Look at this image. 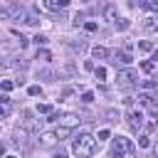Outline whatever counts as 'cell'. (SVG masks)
<instances>
[{"label": "cell", "instance_id": "cell-24", "mask_svg": "<svg viewBox=\"0 0 158 158\" xmlns=\"http://www.w3.org/2000/svg\"><path fill=\"white\" fill-rule=\"evenodd\" d=\"M94 74H96V79H99V81H104L109 72H106V67H96V69H94Z\"/></svg>", "mask_w": 158, "mask_h": 158}, {"label": "cell", "instance_id": "cell-7", "mask_svg": "<svg viewBox=\"0 0 158 158\" xmlns=\"http://www.w3.org/2000/svg\"><path fill=\"white\" fill-rule=\"evenodd\" d=\"M79 121H81V118H79L77 114H64V116H59V126H64V128H72V131L79 126Z\"/></svg>", "mask_w": 158, "mask_h": 158}, {"label": "cell", "instance_id": "cell-20", "mask_svg": "<svg viewBox=\"0 0 158 158\" xmlns=\"http://www.w3.org/2000/svg\"><path fill=\"white\" fill-rule=\"evenodd\" d=\"M37 59H42V62H49V59H52V52L42 47V49H37Z\"/></svg>", "mask_w": 158, "mask_h": 158}, {"label": "cell", "instance_id": "cell-9", "mask_svg": "<svg viewBox=\"0 0 158 158\" xmlns=\"http://www.w3.org/2000/svg\"><path fill=\"white\" fill-rule=\"evenodd\" d=\"M27 133H30V131H25L22 126H17V128H15V138H12V141H15L17 146H27Z\"/></svg>", "mask_w": 158, "mask_h": 158}, {"label": "cell", "instance_id": "cell-18", "mask_svg": "<svg viewBox=\"0 0 158 158\" xmlns=\"http://www.w3.org/2000/svg\"><path fill=\"white\" fill-rule=\"evenodd\" d=\"M12 86H15V81H12V79H2V81H0V91H2V94L12 91Z\"/></svg>", "mask_w": 158, "mask_h": 158}, {"label": "cell", "instance_id": "cell-30", "mask_svg": "<svg viewBox=\"0 0 158 158\" xmlns=\"http://www.w3.org/2000/svg\"><path fill=\"white\" fill-rule=\"evenodd\" d=\"M138 146H141V148H148V146H151V138H148L146 133H143V136H138Z\"/></svg>", "mask_w": 158, "mask_h": 158}, {"label": "cell", "instance_id": "cell-12", "mask_svg": "<svg viewBox=\"0 0 158 158\" xmlns=\"http://www.w3.org/2000/svg\"><path fill=\"white\" fill-rule=\"evenodd\" d=\"M101 12H104V17H106V20H111V22H116V20H118V12H116V7H114V5L101 7Z\"/></svg>", "mask_w": 158, "mask_h": 158}, {"label": "cell", "instance_id": "cell-5", "mask_svg": "<svg viewBox=\"0 0 158 158\" xmlns=\"http://www.w3.org/2000/svg\"><path fill=\"white\" fill-rule=\"evenodd\" d=\"M126 121H128L131 131H141V128H143V111H141V109H131L128 116H126Z\"/></svg>", "mask_w": 158, "mask_h": 158}, {"label": "cell", "instance_id": "cell-6", "mask_svg": "<svg viewBox=\"0 0 158 158\" xmlns=\"http://www.w3.org/2000/svg\"><path fill=\"white\" fill-rule=\"evenodd\" d=\"M57 141H59V138H57V133H54V131H42V133H40V138H37V143H40L42 148H52Z\"/></svg>", "mask_w": 158, "mask_h": 158}, {"label": "cell", "instance_id": "cell-13", "mask_svg": "<svg viewBox=\"0 0 158 158\" xmlns=\"http://www.w3.org/2000/svg\"><path fill=\"white\" fill-rule=\"evenodd\" d=\"M109 54H111V52H109L106 47H99V44H96V47H91V57H94V59H106Z\"/></svg>", "mask_w": 158, "mask_h": 158}, {"label": "cell", "instance_id": "cell-29", "mask_svg": "<svg viewBox=\"0 0 158 158\" xmlns=\"http://www.w3.org/2000/svg\"><path fill=\"white\" fill-rule=\"evenodd\" d=\"M52 111H54V109H52L49 104H40V106H37V114H52Z\"/></svg>", "mask_w": 158, "mask_h": 158}, {"label": "cell", "instance_id": "cell-38", "mask_svg": "<svg viewBox=\"0 0 158 158\" xmlns=\"http://www.w3.org/2000/svg\"><path fill=\"white\" fill-rule=\"evenodd\" d=\"M54 158H67V153H64V151H57V153H54Z\"/></svg>", "mask_w": 158, "mask_h": 158}, {"label": "cell", "instance_id": "cell-31", "mask_svg": "<svg viewBox=\"0 0 158 158\" xmlns=\"http://www.w3.org/2000/svg\"><path fill=\"white\" fill-rule=\"evenodd\" d=\"M143 27H146V30H156L158 25L153 22V17H146V22H143Z\"/></svg>", "mask_w": 158, "mask_h": 158}, {"label": "cell", "instance_id": "cell-10", "mask_svg": "<svg viewBox=\"0 0 158 158\" xmlns=\"http://www.w3.org/2000/svg\"><path fill=\"white\" fill-rule=\"evenodd\" d=\"M67 5H69V0H44L47 10H64Z\"/></svg>", "mask_w": 158, "mask_h": 158}, {"label": "cell", "instance_id": "cell-22", "mask_svg": "<svg viewBox=\"0 0 158 158\" xmlns=\"http://www.w3.org/2000/svg\"><path fill=\"white\" fill-rule=\"evenodd\" d=\"M32 42H35V44H37V49H40V47H44L49 40H47L44 35H35V37H32Z\"/></svg>", "mask_w": 158, "mask_h": 158}, {"label": "cell", "instance_id": "cell-21", "mask_svg": "<svg viewBox=\"0 0 158 158\" xmlns=\"http://www.w3.org/2000/svg\"><path fill=\"white\" fill-rule=\"evenodd\" d=\"M128 25H131V22H128L126 17H118V20L114 22V27H116V30H128Z\"/></svg>", "mask_w": 158, "mask_h": 158}, {"label": "cell", "instance_id": "cell-27", "mask_svg": "<svg viewBox=\"0 0 158 158\" xmlns=\"http://www.w3.org/2000/svg\"><path fill=\"white\" fill-rule=\"evenodd\" d=\"M81 101H84V104H91V101H94V91H89V89L81 91Z\"/></svg>", "mask_w": 158, "mask_h": 158}, {"label": "cell", "instance_id": "cell-40", "mask_svg": "<svg viewBox=\"0 0 158 158\" xmlns=\"http://www.w3.org/2000/svg\"><path fill=\"white\" fill-rule=\"evenodd\" d=\"M5 158H17V156H5Z\"/></svg>", "mask_w": 158, "mask_h": 158}, {"label": "cell", "instance_id": "cell-25", "mask_svg": "<svg viewBox=\"0 0 158 158\" xmlns=\"http://www.w3.org/2000/svg\"><path fill=\"white\" fill-rule=\"evenodd\" d=\"M54 133H57V138H59V141H62V138H67V136H69V133H72V128H64V126H59V128H57V131H54Z\"/></svg>", "mask_w": 158, "mask_h": 158}, {"label": "cell", "instance_id": "cell-15", "mask_svg": "<svg viewBox=\"0 0 158 158\" xmlns=\"http://www.w3.org/2000/svg\"><path fill=\"white\" fill-rule=\"evenodd\" d=\"M138 5L151 10V12H158V0H138Z\"/></svg>", "mask_w": 158, "mask_h": 158}, {"label": "cell", "instance_id": "cell-33", "mask_svg": "<svg viewBox=\"0 0 158 158\" xmlns=\"http://www.w3.org/2000/svg\"><path fill=\"white\" fill-rule=\"evenodd\" d=\"M109 136H111V133H109V128H101V131H99V141H106Z\"/></svg>", "mask_w": 158, "mask_h": 158}, {"label": "cell", "instance_id": "cell-26", "mask_svg": "<svg viewBox=\"0 0 158 158\" xmlns=\"http://www.w3.org/2000/svg\"><path fill=\"white\" fill-rule=\"evenodd\" d=\"M84 30H86V32H96V30H99V25H96L94 20H86V22H84Z\"/></svg>", "mask_w": 158, "mask_h": 158}, {"label": "cell", "instance_id": "cell-28", "mask_svg": "<svg viewBox=\"0 0 158 158\" xmlns=\"http://www.w3.org/2000/svg\"><path fill=\"white\" fill-rule=\"evenodd\" d=\"M141 86H143V89H156V86H158V79H146Z\"/></svg>", "mask_w": 158, "mask_h": 158}, {"label": "cell", "instance_id": "cell-1", "mask_svg": "<svg viewBox=\"0 0 158 158\" xmlns=\"http://www.w3.org/2000/svg\"><path fill=\"white\" fill-rule=\"evenodd\" d=\"M94 151H96V138L91 136V133H79L74 141H72V153L77 156V158H91L94 156Z\"/></svg>", "mask_w": 158, "mask_h": 158}, {"label": "cell", "instance_id": "cell-23", "mask_svg": "<svg viewBox=\"0 0 158 158\" xmlns=\"http://www.w3.org/2000/svg\"><path fill=\"white\" fill-rule=\"evenodd\" d=\"M15 37H17V44H20V49H25V47L30 44V40H27L25 35H20V32H15Z\"/></svg>", "mask_w": 158, "mask_h": 158}, {"label": "cell", "instance_id": "cell-32", "mask_svg": "<svg viewBox=\"0 0 158 158\" xmlns=\"http://www.w3.org/2000/svg\"><path fill=\"white\" fill-rule=\"evenodd\" d=\"M153 67H156V64H153L151 59H148V62H141V69H143V72H153Z\"/></svg>", "mask_w": 158, "mask_h": 158}, {"label": "cell", "instance_id": "cell-41", "mask_svg": "<svg viewBox=\"0 0 158 158\" xmlns=\"http://www.w3.org/2000/svg\"><path fill=\"white\" fill-rule=\"evenodd\" d=\"M156 156H158V146H156Z\"/></svg>", "mask_w": 158, "mask_h": 158}, {"label": "cell", "instance_id": "cell-34", "mask_svg": "<svg viewBox=\"0 0 158 158\" xmlns=\"http://www.w3.org/2000/svg\"><path fill=\"white\" fill-rule=\"evenodd\" d=\"M84 69H89V72H94L96 67H94V62H91V59H86V62H84Z\"/></svg>", "mask_w": 158, "mask_h": 158}, {"label": "cell", "instance_id": "cell-3", "mask_svg": "<svg viewBox=\"0 0 158 158\" xmlns=\"http://www.w3.org/2000/svg\"><path fill=\"white\" fill-rule=\"evenodd\" d=\"M116 81H118V86H133V84H138V72L131 67H123L116 72Z\"/></svg>", "mask_w": 158, "mask_h": 158}, {"label": "cell", "instance_id": "cell-4", "mask_svg": "<svg viewBox=\"0 0 158 158\" xmlns=\"http://www.w3.org/2000/svg\"><path fill=\"white\" fill-rule=\"evenodd\" d=\"M20 126H22L25 131H35V128H37L35 111H30V109H22V111H20Z\"/></svg>", "mask_w": 158, "mask_h": 158}, {"label": "cell", "instance_id": "cell-14", "mask_svg": "<svg viewBox=\"0 0 158 158\" xmlns=\"http://www.w3.org/2000/svg\"><path fill=\"white\" fill-rule=\"evenodd\" d=\"M57 74L52 72V69H37V79H44V81H52Z\"/></svg>", "mask_w": 158, "mask_h": 158}, {"label": "cell", "instance_id": "cell-17", "mask_svg": "<svg viewBox=\"0 0 158 158\" xmlns=\"http://www.w3.org/2000/svg\"><path fill=\"white\" fill-rule=\"evenodd\" d=\"M138 104L141 106H156V101H153L151 94H138Z\"/></svg>", "mask_w": 158, "mask_h": 158}, {"label": "cell", "instance_id": "cell-8", "mask_svg": "<svg viewBox=\"0 0 158 158\" xmlns=\"http://www.w3.org/2000/svg\"><path fill=\"white\" fill-rule=\"evenodd\" d=\"M114 62H116V64H131L133 57H131L128 49H116V52H114Z\"/></svg>", "mask_w": 158, "mask_h": 158}, {"label": "cell", "instance_id": "cell-39", "mask_svg": "<svg viewBox=\"0 0 158 158\" xmlns=\"http://www.w3.org/2000/svg\"><path fill=\"white\" fill-rule=\"evenodd\" d=\"M2 153H5V146H2V143H0V156H2Z\"/></svg>", "mask_w": 158, "mask_h": 158}, {"label": "cell", "instance_id": "cell-42", "mask_svg": "<svg viewBox=\"0 0 158 158\" xmlns=\"http://www.w3.org/2000/svg\"><path fill=\"white\" fill-rule=\"evenodd\" d=\"M2 64H5V62H2V59H0V67H2Z\"/></svg>", "mask_w": 158, "mask_h": 158}, {"label": "cell", "instance_id": "cell-16", "mask_svg": "<svg viewBox=\"0 0 158 158\" xmlns=\"http://www.w3.org/2000/svg\"><path fill=\"white\" fill-rule=\"evenodd\" d=\"M40 22V15L35 12V10H27V15H25V25H37Z\"/></svg>", "mask_w": 158, "mask_h": 158}, {"label": "cell", "instance_id": "cell-2", "mask_svg": "<svg viewBox=\"0 0 158 158\" xmlns=\"http://www.w3.org/2000/svg\"><path fill=\"white\" fill-rule=\"evenodd\" d=\"M133 153V146L126 136H116L111 143V158H128Z\"/></svg>", "mask_w": 158, "mask_h": 158}, {"label": "cell", "instance_id": "cell-19", "mask_svg": "<svg viewBox=\"0 0 158 158\" xmlns=\"http://www.w3.org/2000/svg\"><path fill=\"white\" fill-rule=\"evenodd\" d=\"M138 49H141V52H153V42H151V40H141V42H138Z\"/></svg>", "mask_w": 158, "mask_h": 158}, {"label": "cell", "instance_id": "cell-11", "mask_svg": "<svg viewBox=\"0 0 158 158\" xmlns=\"http://www.w3.org/2000/svg\"><path fill=\"white\" fill-rule=\"evenodd\" d=\"M7 114H10V96L0 94V118H5Z\"/></svg>", "mask_w": 158, "mask_h": 158}, {"label": "cell", "instance_id": "cell-36", "mask_svg": "<svg viewBox=\"0 0 158 158\" xmlns=\"http://www.w3.org/2000/svg\"><path fill=\"white\" fill-rule=\"evenodd\" d=\"M106 116H109V121H118V118H116V116H118V114H116V111H114V109H111V111H106Z\"/></svg>", "mask_w": 158, "mask_h": 158}, {"label": "cell", "instance_id": "cell-37", "mask_svg": "<svg viewBox=\"0 0 158 158\" xmlns=\"http://www.w3.org/2000/svg\"><path fill=\"white\" fill-rule=\"evenodd\" d=\"M151 62H153V64H158V49H153V52H151Z\"/></svg>", "mask_w": 158, "mask_h": 158}, {"label": "cell", "instance_id": "cell-35", "mask_svg": "<svg viewBox=\"0 0 158 158\" xmlns=\"http://www.w3.org/2000/svg\"><path fill=\"white\" fill-rule=\"evenodd\" d=\"M37 94H42V89L40 86H30V96H37Z\"/></svg>", "mask_w": 158, "mask_h": 158}]
</instances>
